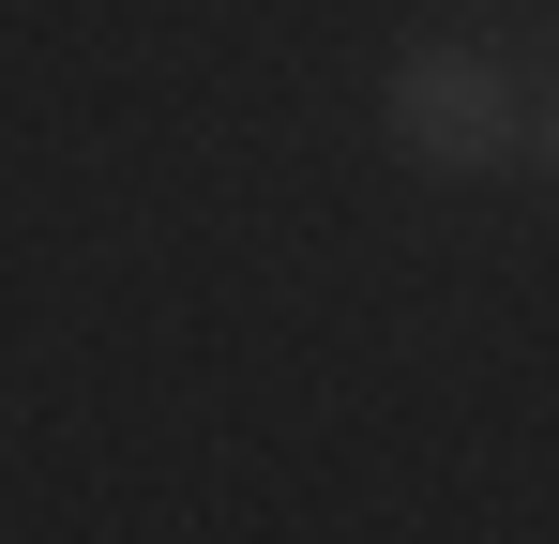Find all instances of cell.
Here are the masks:
<instances>
[{
	"label": "cell",
	"mask_w": 559,
	"mask_h": 544,
	"mask_svg": "<svg viewBox=\"0 0 559 544\" xmlns=\"http://www.w3.org/2000/svg\"><path fill=\"white\" fill-rule=\"evenodd\" d=\"M530 152H545V181H559V91H545V106H530Z\"/></svg>",
	"instance_id": "2"
},
{
	"label": "cell",
	"mask_w": 559,
	"mask_h": 544,
	"mask_svg": "<svg viewBox=\"0 0 559 544\" xmlns=\"http://www.w3.org/2000/svg\"><path fill=\"white\" fill-rule=\"evenodd\" d=\"M378 121H393V152H408V167L468 181V167H499V152H514V76H499L484 46H408L393 91H378Z\"/></svg>",
	"instance_id": "1"
}]
</instances>
